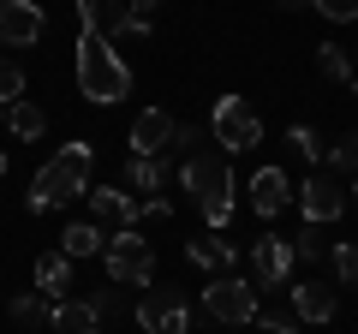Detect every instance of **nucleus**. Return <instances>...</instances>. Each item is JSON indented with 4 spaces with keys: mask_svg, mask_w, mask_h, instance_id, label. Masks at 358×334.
I'll use <instances>...</instances> for the list:
<instances>
[{
    "mask_svg": "<svg viewBox=\"0 0 358 334\" xmlns=\"http://www.w3.org/2000/svg\"><path fill=\"white\" fill-rule=\"evenodd\" d=\"M287 293H293L299 322H334V310H341V298H334L329 281H299V286H287Z\"/></svg>",
    "mask_w": 358,
    "mask_h": 334,
    "instance_id": "13",
    "label": "nucleus"
},
{
    "mask_svg": "<svg viewBox=\"0 0 358 334\" xmlns=\"http://www.w3.org/2000/svg\"><path fill=\"white\" fill-rule=\"evenodd\" d=\"M257 281H239V275H221L215 286H203V317L215 322H257Z\"/></svg>",
    "mask_w": 358,
    "mask_h": 334,
    "instance_id": "7",
    "label": "nucleus"
},
{
    "mask_svg": "<svg viewBox=\"0 0 358 334\" xmlns=\"http://www.w3.org/2000/svg\"><path fill=\"white\" fill-rule=\"evenodd\" d=\"M48 328H54V334H102V317L90 310V298H60Z\"/></svg>",
    "mask_w": 358,
    "mask_h": 334,
    "instance_id": "15",
    "label": "nucleus"
},
{
    "mask_svg": "<svg viewBox=\"0 0 358 334\" xmlns=\"http://www.w3.org/2000/svg\"><path fill=\"white\" fill-rule=\"evenodd\" d=\"M310 6H317L322 18H334V24H352L358 18V0H310Z\"/></svg>",
    "mask_w": 358,
    "mask_h": 334,
    "instance_id": "30",
    "label": "nucleus"
},
{
    "mask_svg": "<svg viewBox=\"0 0 358 334\" xmlns=\"http://www.w3.org/2000/svg\"><path fill=\"white\" fill-rule=\"evenodd\" d=\"M13 322L48 328V322H54V298H48V293H18V298H13Z\"/></svg>",
    "mask_w": 358,
    "mask_h": 334,
    "instance_id": "22",
    "label": "nucleus"
},
{
    "mask_svg": "<svg viewBox=\"0 0 358 334\" xmlns=\"http://www.w3.org/2000/svg\"><path fill=\"white\" fill-rule=\"evenodd\" d=\"M167 215H173L167 197H143V221H167Z\"/></svg>",
    "mask_w": 358,
    "mask_h": 334,
    "instance_id": "31",
    "label": "nucleus"
},
{
    "mask_svg": "<svg viewBox=\"0 0 358 334\" xmlns=\"http://www.w3.org/2000/svg\"><path fill=\"white\" fill-rule=\"evenodd\" d=\"M293 239H281V233H263V239L251 245V281H257V293L263 286H287L293 281Z\"/></svg>",
    "mask_w": 358,
    "mask_h": 334,
    "instance_id": "9",
    "label": "nucleus"
},
{
    "mask_svg": "<svg viewBox=\"0 0 358 334\" xmlns=\"http://www.w3.org/2000/svg\"><path fill=\"white\" fill-rule=\"evenodd\" d=\"M90 310H96V317H120V310H126V293H120V286L108 281L102 293H90Z\"/></svg>",
    "mask_w": 358,
    "mask_h": 334,
    "instance_id": "29",
    "label": "nucleus"
},
{
    "mask_svg": "<svg viewBox=\"0 0 358 334\" xmlns=\"http://www.w3.org/2000/svg\"><path fill=\"white\" fill-rule=\"evenodd\" d=\"M293 203V180H287L281 167H257L251 173V209L257 215H281Z\"/></svg>",
    "mask_w": 358,
    "mask_h": 334,
    "instance_id": "12",
    "label": "nucleus"
},
{
    "mask_svg": "<svg viewBox=\"0 0 358 334\" xmlns=\"http://www.w3.org/2000/svg\"><path fill=\"white\" fill-rule=\"evenodd\" d=\"M329 263H334V281L358 293V245H329Z\"/></svg>",
    "mask_w": 358,
    "mask_h": 334,
    "instance_id": "23",
    "label": "nucleus"
},
{
    "mask_svg": "<svg viewBox=\"0 0 358 334\" xmlns=\"http://www.w3.org/2000/svg\"><path fill=\"white\" fill-rule=\"evenodd\" d=\"M346 203H352V185H341V173H310L299 185V209L310 227H329L334 215H346Z\"/></svg>",
    "mask_w": 358,
    "mask_h": 334,
    "instance_id": "8",
    "label": "nucleus"
},
{
    "mask_svg": "<svg viewBox=\"0 0 358 334\" xmlns=\"http://www.w3.org/2000/svg\"><path fill=\"white\" fill-rule=\"evenodd\" d=\"M78 90L96 108H114L131 96V66L120 60V48L96 24H84V36H78Z\"/></svg>",
    "mask_w": 358,
    "mask_h": 334,
    "instance_id": "1",
    "label": "nucleus"
},
{
    "mask_svg": "<svg viewBox=\"0 0 358 334\" xmlns=\"http://www.w3.org/2000/svg\"><path fill=\"white\" fill-rule=\"evenodd\" d=\"M126 185L155 197V191L167 185V155H131V161H126Z\"/></svg>",
    "mask_w": 358,
    "mask_h": 334,
    "instance_id": "19",
    "label": "nucleus"
},
{
    "mask_svg": "<svg viewBox=\"0 0 358 334\" xmlns=\"http://www.w3.org/2000/svg\"><path fill=\"white\" fill-rule=\"evenodd\" d=\"M66 286H72V257H66V251H42L36 257V293H48L54 305H60Z\"/></svg>",
    "mask_w": 358,
    "mask_h": 334,
    "instance_id": "16",
    "label": "nucleus"
},
{
    "mask_svg": "<svg viewBox=\"0 0 358 334\" xmlns=\"http://www.w3.org/2000/svg\"><path fill=\"white\" fill-rule=\"evenodd\" d=\"M90 167H96V150H90V143H60V155L42 161V173L30 180V209L48 215V209L84 197L90 191Z\"/></svg>",
    "mask_w": 358,
    "mask_h": 334,
    "instance_id": "2",
    "label": "nucleus"
},
{
    "mask_svg": "<svg viewBox=\"0 0 358 334\" xmlns=\"http://www.w3.org/2000/svg\"><path fill=\"white\" fill-rule=\"evenodd\" d=\"M317 72L329 78V84L358 90V60H346V48H334V42H317Z\"/></svg>",
    "mask_w": 358,
    "mask_h": 334,
    "instance_id": "21",
    "label": "nucleus"
},
{
    "mask_svg": "<svg viewBox=\"0 0 358 334\" xmlns=\"http://www.w3.org/2000/svg\"><path fill=\"white\" fill-rule=\"evenodd\" d=\"M0 173H6V155H0Z\"/></svg>",
    "mask_w": 358,
    "mask_h": 334,
    "instance_id": "34",
    "label": "nucleus"
},
{
    "mask_svg": "<svg viewBox=\"0 0 358 334\" xmlns=\"http://www.w3.org/2000/svg\"><path fill=\"white\" fill-rule=\"evenodd\" d=\"M209 138H215L227 155L257 150V143H263V119L251 114V102H245V96H221V102L209 108Z\"/></svg>",
    "mask_w": 358,
    "mask_h": 334,
    "instance_id": "5",
    "label": "nucleus"
},
{
    "mask_svg": "<svg viewBox=\"0 0 358 334\" xmlns=\"http://www.w3.org/2000/svg\"><path fill=\"white\" fill-rule=\"evenodd\" d=\"M263 334H299V310H257Z\"/></svg>",
    "mask_w": 358,
    "mask_h": 334,
    "instance_id": "27",
    "label": "nucleus"
},
{
    "mask_svg": "<svg viewBox=\"0 0 358 334\" xmlns=\"http://www.w3.org/2000/svg\"><path fill=\"white\" fill-rule=\"evenodd\" d=\"M352 209H358V180H352Z\"/></svg>",
    "mask_w": 358,
    "mask_h": 334,
    "instance_id": "33",
    "label": "nucleus"
},
{
    "mask_svg": "<svg viewBox=\"0 0 358 334\" xmlns=\"http://www.w3.org/2000/svg\"><path fill=\"white\" fill-rule=\"evenodd\" d=\"M275 6H281V13H299V6H310V0H275Z\"/></svg>",
    "mask_w": 358,
    "mask_h": 334,
    "instance_id": "32",
    "label": "nucleus"
},
{
    "mask_svg": "<svg viewBox=\"0 0 358 334\" xmlns=\"http://www.w3.org/2000/svg\"><path fill=\"white\" fill-rule=\"evenodd\" d=\"M179 185L192 191V203L203 209V221L209 227H227L233 221V167L221 161V155H185L179 161Z\"/></svg>",
    "mask_w": 358,
    "mask_h": 334,
    "instance_id": "3",
    "label": "nucleus"
},
{
    "mask_svg": "<svg viewBox=\"0 0 358 334\" xmlns=\"http://www.w3.org/2000/svg\"><path fill=\"white\" fill-rule=\"evenodd\" d=\"M0 126L13 131L18 143H36L42 131H48V114H42L36 102H13V108H6V119H0Z\"/></svg>",
    "mask_w": 358,
    "mask_h": 334,
    "instance_id": "20",
    "label": "nucleus"
},
{
    "mask_svg": "<svg viewBox=\"0 0 358 334\" xmlns=\"http://www.w3.org/2000/svg\"><path fill=\"white\" fill-rule=\"evenodd\" d=\"M42 30H48V18L36 0H0V42L6 48H30V42H42Z\"/></svg>",
    "mask_w": 358,
    "mask_h": 334,
    "instance_id": "10",
    "label": "nucleus"
},
{
    "mask_svg": "<svg viewBox=\"0 0 358 334\" xmlns=\"http://www.w3.org/2000/svg\"><path fill=\"white\" fill-rule=\"evenodd\" d=\"M185 257H192L197 269H209V275H227L233 263H239V251H233L227 239H192V245H185Z\"/></svg>",
    "mask_w": 358,
    "mask_h": 334,
    "instance_id": "18",
    "label": "nucleus"
},
{
    "mask_svg": "<svg viewBox=\"0 0 358 334\" xmlns=\"http://www.w3.org/2000/svg\"><path fill=\"white\" fill-rule=\"evenodd\" d=\"M287 143H293V150L305 155V161H317V155H322V138H317V131H310V126H299V119H293V126H287Z\"/></svg>",
    "mask_w": 358,
    "mask_h": 334,
    "instance_id": "28",
    "label": "nucleus"
},
{
    "mask_svg": "<svg viewBox=\"0 0 358 334\" xmlns=\"http://www.w3.org/2000/svg\"><path fill=\"white\" fill-rule=\"evenodd\" d=\"M13 102H24V66L0 60V108H13Z\"/></svg>",
    "mask_w": 358,
    "mask_h": 334,
    "instance_id": "26",
    "label": "nucleus"
},
{
    "mask_svg": "<svg viewBox=\"0 0 358 334\" xmlns=\"http://www.w3.org/2000/svg\"><path fill=\"white\" fill-rule=\"evenodd\" d=\"M329 173H352L358 180V131H346V138L329 150Z\"/></svg>",
    "mask_w": 358,
    "mask_h": 334,
    "instance_id": "25",
    "label": "nucleus"
},
{
    "mask_svg": "<svg viewBox=\"0 0 358 334\" xmlns=\"http://www.w3.org/2000/svg\"><path fill=\"white\" fill-rule=\"evenodd\" d=\"M143 334H185L192 328V298L179 293V286H150V293L131 305Z\"/></svg>",
    "mask_w": 358,
    "mask_h": 334,
    "instance_id": "6",
    "label": "nucleus"
},
{
    "mask_svg": "<svg viewBox=\"0 0 358 334\" xmlns=\"http://www.w3.org/2000/svg\"><path fill=\"white\" fill-rule=\"evenodd\" d=\"M179 138V119L162 114V108H143L138 119H131V155H167Z\"/></svg>",
    "mask_w": 358,
    "mask_h": 334,
    "instance_id": "11",
    "label": "nucleus"
},
{
    "mask_svg": "<svg viewBox=\"0 0 358 334\" xmlns=\"http://www.w3.org/2000/svg\"><path fill=\"white\" fill-rule=\"evenodd\" d=\"M60 251H66V257H102V251H108V239H102V227H96V221H72V227H66L60 233Z\"/></svg>",
    "mask_w": 358,
    "mask_h": 334,
    "instance_id": "17",
    "label": "nucleus"
},
{
    "mask_svg": "<svg viewBox=\"0 0 358 334\" xmlns=\"http://www.w3.org/2000/svg\"><path fill=\"white\" fill-rule=\"evenodd\" d=\"M90 209H96V221H120V227H138V221H143V203L131 191H120V185L90 191Z\"/></svg>",
    "mask_w": 358,
    "mask_h": 334,
    "instance_id": "14",
    "label": "nucleus"
},
{
    "mask_svg": "<svg viewBox=\"0 0 358 334\" xmlns=\"http://www.w3.org/2000/svg\"><path fill=\"white\" fill-rule=\"evenodd\" d=\"M102 263H108V281H114V286H150V281H155V257H150V239H143L138 227H120L114 239H108Z\"/></svg>",
    "mask_w": 358,
    "mask_h": 334,
    "instance_id": "4",
    "label": "nucleus"
},
{
    "mask_svg": "<svg viewBox=\"0 0 358 334\" xmlns=\"http://www.w3.org/2000/svg\"><path fill=\"white\" fill-rule=\"evenodd\" d=\"M293 257H299V263H322V257H329V239H322V227H310V221H305V233L293 239Z\"/></svg>",
    "mask_w": 358,
    "mask_h": 334,
    "instance_id": "24",
    "label": "nucleus"
}]
</instances>
